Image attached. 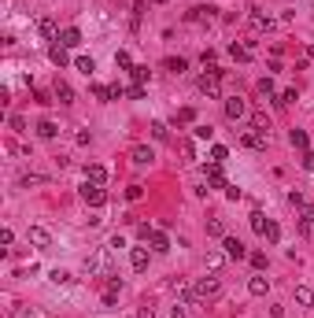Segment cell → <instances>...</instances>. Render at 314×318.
<instances>
[{
	"mask_svg": "<svg viewBox=\"0 0 314 318\" xmlns=\"http://www.w3.org/2000/svg\"><path fill=\"white\" fill-rule=\"evenodd\" d=\"M192 292H196V304H203V300H218L222 296V278H200L196 285H192Z\"/></svg>",
	"mask_w": 314,
	"mask_h": 318,
	"instance_id": "1",
	"label": "cell"
},
{
	"mask_svg": "<svg viewBox=\"0 0 314 318\" xmlns=\"http://www.w3.org/2000/svg\"><path fill=\"white\" fill-rule=\"evenodd\" d=\"M196 89L203 93V97H218V93H222V74H200V82H196Z\"/></svg>",
	"mask_w": 314,
	"mask_h": 318,
	"instance_id": "2",
	"label": "cell"
},
{
	"mask_svg": "<svg viewBox=\"0 0 314 318\" xmlns=\"http://www.w3.org/2000/svg\"><path fill=\"white\" fill-rule=\"evenodd\" d=\"M203 178H207V185H211V189H226V185H229V181H226L222 163H207V167H203Z\"/></svg>",
	"mask_w": 314,
	"mask_h": 318,
	"instance_id": "3",
	"label": "cell"
},
{
	"mask_svg": "<svg viewBox=\"0 0 314 318\" xmlns=\"http://www.w3.org/2000/svg\"><path fill=\"white\" fill-rule=\"evenodd\" d=\"M82 200L89 203V208H104V203H107V193H104L100 185H92V181H85V189H82Z\"/></svg>",
	"mask_w": 314,
	"mask_h": 318,
	"instance_id": "4",
	"label": "cell"
},
{
	"mask_svg": "<svg viewBox=\"0 0 314 318\" xmlns=\"http://www.w3.org/2000/svg\"><path fill=\"white\" fill-rule=\"evenodd\" d=\"M266 141H270V133H262V130H244V133H240V145H244V148H255V152L266 148Z\"/></svg>",
	"mask_w": 314,
	"mask_h": 318,
	"instance_id": "5",
	"label": "cell"
},
{
	"mask_svg": "<svg viewBox=\"0 0 314 318\" xmlns=\"http://www.w3.org/2000/svg\"><path fill=\"white\" fill-rule=\"evenodd\" d=\"M244 115H248V100H244V97H229V100H226V119H229V122H240Z\"/></svg>",
	"mask_w": 314,
	"mask_h": 318,
	"instance_id": "6",
	"label": "cell"
},
{
	"mask_svg": "<svg viewBox=\"0 0 314 318\" xmlns=\"http://www.w3.org/2000/svg\"><path fill=\"white\" fill-rule=\"evenodd\" d=\"M85 270H89V274H96V270H104V274L111 278V266H107V248H100L92 259H85Z\"/></svg>",
	"mask_w": 314,
	"mask_h": 318,
	"instance_id": "7",
	"label": "cell"
},
{
	"mask_svg": "<svg viewBox=\"0 0 314 318\" xmlns=\"http://www.w3.org/2000/svg\"><path fill=\"white\" fill-rule=\"evenodd\" d=\"M26 241L34 244V248H49V244H52V233H49V230H41V226H30Z\"/></svg>",
	"mask_w": 314,
	"mask_h": 318,
	"instance_id": "8",
	"label": "cell"
},
{
	"mask_svg": "<svg viewBox=\"0 0 314 318\" xmlns=\"http://www.w3.org/2000/svg\"><path fill=\"white\" fill-rule=\"evenodd\" d=\"M222 248H226V256H229L233 263H240V259L248 256V248H244V244L237 241V237H226V241H222Z\"/></svg>",
	"mask_w": 314,
	"mask_h": 318,
	"instance_id": "9",
	"label": "cell"
},
{
	"mask_svg": "<svg viewBox=\"0 0 314 318\" xmlns=\"http://www.w3.org/2000/svg\"><path fill=\"white\" fill-rule=\"evenodd\" d=\"M130 159H133L137 167H148L152 159H155V152H152L148 145H133V148H130Z\"/></svg>",
	"mask_w": 314,
	"mask_h": 318,
	"instance_id": "10",
	"label": "cell"
},
{
	"mask_svg": "<svg viewBox=\"0 0 314 318\" xmlns=\"http://www.w3.org/2000/svg\"><path fill=\"white\" fill-rule=\"evenodd\" d=\"M59 44H63V49H78V44H82V30H78V26H67V30L59 34Z\"/></svg>",
	"mask_w": 314,
	"mask_h": 318,
	"instance_id": "11",
	"label": "cell"
},
{
	"mask_svg": "<svg viewBox=\"0 0 314 318\" xmlns=\"http://www.w3.org/2000/svg\"><path fill=\"white\" fill-rule=\"evenodd\" d=\"M130 266L137 270V274H144L148 270V248H133L130 252Z\"/></svg>",
	"mask_w": 314,
	"mask_h": 318,
	"instance_id": "12",
	"label": "cell"
},
{
	"mask_svg": "<svg viewBox=\"0 0 314 318\" xmlns=\"http://www.w3.org/2000/svg\"><path fill=\"white\" fill-rule=\"evenodd\" d=\"M118 292H122V281H118V278L111 274V281H107V289H104V307H115Z\"/></svg>",
	"mask_w": 314,
	"mask_h": 318,
	"instance_id": "13",
	"label": "cell"
},
{
	"mask_svg": "<svg viewBox=\"0 0 314 318\" xmlns=\"http://www.w3.org/2000/svg\"><path fill=\"white\" fill-rule=\"evenodd\" d=\"M248 292H251V296H266V292H270V278L255 274V278L248 281Z\"/></svg>",
	"mask_w": 314,
	"mask_h": 318,
	"instance_id": "14",
	"label": "cell"
},
{
	"mask_svg": "<svg viewBox=\"0 0 314 318\" xmlns=\"http://www.w3.org/2000/svg\"><path fill=\"white\" fill-rule=\"evenodd\" d=\"M85 181H92V185H104V181H107V170H104L100 163H89V167H85Z\"/></svg>",
	"mask_w": 314,
	"mask_h": 318,
	"instance_id": "15",
	"label": "cell"
},
{
	"mask_svg": "<svg viewBox=\"0 0 314 318\" xmlns=\"http://www.w3.org/2000/svg\"><path fill=\"white\" fill-rule=\"evenodd\" d=\"M251 130L270 133V115H266V111H251Z\"/></svg>",
	"mask_w": 314,
	"mask_h": 318,
	"instance_id": "16",
	"label": "cell"
},
{
	"mask_svg": "<svg viewBox=\"0 0 314 318\" xmlns=\"http://www.w3.org/2000/svg\"><path fill=\"white\" fill-rule=\"evenodd\" d=\"M163 67H166L170 74H185V71H188V59H181V56H170V59H163Z\"/></svg>",
	"mask_w": 314,
	"mask_h": 318,
	"instance_id": "17",
	"label": "cell"
},
{
	"mask_svg": "<svg viewBox=\"0 0 314 318\" xmlns=\"http://www.w3.org/2000/svg\"><path fill=\"white\" fill-rule=\"evenodd\" d=\"M207 19H214V8H192V11H188V22H207Z\"/></svg>",
	"mask_w": 314,
	"mask_h": 318,
	"instance_id": "18",
	"label": "cell"
},
{
	"mask_svg": "<svg viewBox=\"0 0 314 318\" xmlns=\"http://www.w3.org/2000/svg\"><path fill=\"white\" fill-rule=\"evenodd\" d=\"M300 226H303V233H314V203H307L300 211Z\"/></svg>",
	"mask_w": 314,
	"mask_h": 318,
	"instance_id": "19",
	"label": "cell"
},
{
	"mask_svg": "<svg viewBox=\"0 0 314 318\" xmlns=\"http://www.w3.org/2000/svg\"><path fill=\"white\" fill-rule=\"evenodd\" d=\"M37 30H41V37H44V41H56V37H59V30H56V22H52V19H41V22H37Z\"/></svg>",
	"mask_w": 314,
	"mask_h": 318,
	"instance_id": "20",
	"label": "cell"
},
{
	"mask_svg": "<svg viewBox=\"0 0 314 318\" xmlns=\"http://www.w3.org/2000/svg\"><path fill=\"white\" fill-rule=\"evenodd\" d=\"M56 100L59 104H74V89L67 82H56Z\"/></svg>",
	"mask_w": 314,
	"mask_h": 318,
	"instance_id": "21",
	"label": "cell"
},
{
	"mask_svg": "<svg viewBox=\"0 0 314 318\" xmlns=\"http://www.w3.org/2000/svg\"><path fill=\"white\" fill-rule=\"evenodd\" d=\"M207 233L218 237V241H226V222L222 218H207Z\"/></svg>",
	"mask_w": 314,
	"mask_h": 318,
	"instance_id": "22",
	"label": "cell"
},
{
	"mask_svg": "<svg viewBox=\"0 0 314 318\" xmlns=\"http://www.w3.org/2000/svg\"><path fill=\"white\" fill-rule=\"evenodd\" d=\"M59 133V126L56 122H49V119H44V122H37V137H44V141H52Z\"/></svg>",
	"mask_w": 314,
	"mask_h": 318,
	"instance_id": "23",
	"label": "cell"
},
{
	"mask_svg": "<svg viewBox=\"0 0 314 318\" xmlns=\"http://www.w3.org/2000/svg\"><path fill=\"white\" fill-rule=\"evenodd\" d=\"M49 59L56 63V67H67V49H63V44H52V49H49Z\"/></svg>",
	"mask_w": 314,
	"mask_h": 318,
	"instance_id": "24",
	"label": "cell"
},
{
	"mask_svg": "<svg viewBox=\"0 0 314 318\" xmlns=\"http://www.w3.org/2000/svg\"><path fill=\"white\" fill-rule=\"evenodd\" d=\"M296 304H300V307H314V292L307 289V285H300V289H296Z\"/></svg>",
	"mask_w": 314,
	"mask_h": 318,
	"instance_id": "25",
	"label": "cell"
},
{
	"mask_svg": "<svg viewBox=\"0 0 314 318\" xmlns=\"http://www.w3.org/2000/svg\"><path fill=\"white\" fill-rule=\"evenodd\" d=\"M251 26H255V30H270V15H262L259 8H251Z\"/></svg>",
	"mask_w": 314,
	"mask_h": 318,
	"instance_id": "26",
	"label": "cell"
},
{
	"mask_svg": "<svg viewBox=\"0 0 314 318\" xmlns=\"http://www.w3.org/2000/svg\"><path fill=\"white\" fill-rule=\"evenodd\" d=\"M262 241H270V244H277V241H281V226H277L274 218L266 222V233H262Z\"/></svg>",
	"mask_w": 314,
	"mask_h": 318,
	"instance_id": "27",
	"label": "cell"
},
{
	"mask_svg": "<svg viewBox=\"0 0 314 318\" xmlns=\"http://www.w3.org/2000/svg\"><path fill=\"white\" fill-rule=\"evenodd\" d=\"M74 67H78V71H82V74L89 78L92 71H96V63H92V56H78V59H74Z\"/></svg>",
	"mask_w": 314,
	"mask_h": 318,
	"instance_id": "28",
	"label": "cell"
},
{
	"mask_svg": "<svg viewBox=\"0 0 314 318\" xmlns=\"http://www.w3.org/2000/svg\"><path fill=\"white\" fill-rule=\"evenodd\" d=\"M266 222H270V218H266V215H262V211H251V230H255V233H259V237H262V233H266Z\"/></svg>",
	"mask_w": 314,
	"mask_h": 318,
	"instance_id": "29",
	"label": "cell"
},
{
	"mask_svg": "<svg viewBox=\"0 0 314 318\" xmlns=\"http://www.w3.org/2000/svg\"><path fill=\"white\" fill-rule=\"evenodd\" d=\"M229 56H233V59H237V63H248V59H251V52L244 49V44H237V41H233V44H229Z\"/></svg>",
	"mask_w": 314,
	"mask_h": 318,
	"instance_id": "30",
	"label": "cell"
},
{
	"mask_svg": "<svg viewBox=\"0 0 314 318\" xmlns=\"http://www.w3.org/2000/svg\"><path fill=\"white\" fill-rule=\"evenodd\" d=\"M49 281H52V285H70L74 278H70V270H59V266H56L52 274H49Z\"/></svg>",
	"mask_w": 314,
	"mask_h": 318,
	"instance_id": "31",
	"label": "cell"
},
{
	"mask_svg": "<svg viewBox=\"0 0 314 318\" xmlns=\"http://www.w3.org/2000/svg\"><path fill=\"white\" fill-rule=\"evenodd\" d=\"M148 244H152V252H159V256H163V252H170V241H166L163 233H155V237H152Z\"/></svg>",
	"mask_w": 314,
	"mask_h": 318,
	"instance_id": "32",
	"label": "cell"
},
{
	"mask_svg": "<svg viewBox=\"0 0 314 318\" xmlns=\"http://www.w3.org/2000/svg\"><path fill=\"white\" fill-rule=\"evenodd\" d=\"M92 97H96V100H115V93H111V85H92Z\"/></svg>",
	"mask_w": 314,
	"mask_h": 318,
	"instance_id": "33",
	"label": "cell"
},
{
	"mask_svg": "<svg viewBox=\"0 0 314 318\" xmlns=\"http://www.w3.org/2000/svg\"><path fill=\"white\" fill-rule=\"evenodd\" d=\"M115 67H122V71H133L137 63L130 59V52H115Z\"/></svg>",
	"mask_w": 314,
	"mask_h": 318,
	"instance_id": "34",
	"label": "cell"
},
{
	"mask_svg": "<svg viewBox=\"0 0 314 318\" xmlns=\"http://www.w3.org/2000/svg\"><path fill=\"white\" fill-rule=\"evenodd\" d=\"M192 133H196V141H211V137H214V126H207V122H200V126H196Z\"/></svg>",
	"mask_w": 314,
	"mask_h": 318,
	"instance_id": "35",
	"label": "cell"
},
{
	"mask_svg": "<svg viewBox=\"0 0 314 318\" xmlns=\"http://www.w3.org/2000/svg\"><path fill=\"white\" fill-rule=\"evenodd\" d=\"M288 141H292V148H303V152H307V133H303V130H292Z\"/></svg>",
	"mask_w": 314,
	"mask_h": 318,
	"instance_id": "36",
	"label": "cell"
},
{
	"mask_svg": "<svg viewBox=\"0 0 314 318\" xmlns=\"http://www.w3.org/2000/svg\"><path fill=\"white\" fill-rule=\"evenodd\" d=\"M226 159H229V148L226 145H214L211 148V163H226Z\"/></svg>",
	"mask_w": 314,
	"mask_h": 318,
	"instance_id": "37",
	"label": "cell"
},
{
	"mask_svg": "<svg viewBox=\"0 0 314 318\" xmlns=\"http://www.w3.org/2000/svg\"><path fill=\"white\" fill-rule=\"evenodd\" d=\"M144 93H148L144 85H137V82H133L130 89H126V97H130V100H144Z\"/></svg>",
	"mask_w": 314,
	"mask_h": 318,
	"instance_id": "38",
	"label": "cell"
},
{
	"mask_svg": "<svg viewBox=\"0 0 314 318\" xmlns=\"http://www.w3.org/2000/svg\"><path fill=\"white\" fill-rule=\"evenodd\" d=\"M137 237H140V241H144V244H148V241H152V237H155V230L148 226V222H140V226H137Z\"/></svg>",
	"mask_w": 314,
	"mask_h": 318,
	"instance_id": "39",
	"label": "cell"
},
{
	"mask_svg": "<svg viewBox=\"0 0 314 318\" xmlns=\"http://www.w3.org/2000/svg\"><path fill=\"white\" fill-rule=\"evenodd\" d=\"M130 78H133L137 85H144V82H148V67H133V71H130Z\"/></svg>",
	"mask_w": 314,
	"mask_h": 318,
	"instance_id": "40",
	"label": "cell"
},
{
	"mask_svg": "<svg viewBox=\"0 0 314 318\" xmlns=\"http://www.w3.org/2000/svg\"><path fill=\"white\" fill-rule=\"evenodd\" d=\"M288 203H292L296 211H303V208H307V196H303V193H288Z\"/></svg>",
	"mask_w": 314,
	"mask_h": 318,
	"instance_id": "41",
	"label": "cell"
},
{
	"mask_svg": "<svg viewBox=\"0 0 314 318\" xmlns=\"http://www.w3.org/2000/svg\"><path fill=\"white\" fill-rule=\"evenodd\" d=\"M259 93L262 97H274V78H259Z\"/></svg>",
	"mask_w": 314,
	"mask_h": 318,
	"instance_id": "42",
	"label": "cell"
},
{
	"mask_svg": "<svg viewBox=\"0 0 314 318\" xmlns=\"http://www.w3.org/2000/svg\"><path fill=\"white\" fill-rule=\"evenodd\" d=\"M277 104H281V107H288V104H296V89H285V93H281V97H277Z\"/></svg>",
	"mask_w": 314,
	"mask_h": 318,
	"instance_id": "43",
	"label": "cell"
},
{
	"mask_svg": "<svg viewBox=\"0 0 314 318\" xmlns=\"http://www.w3.org/2000/svg\"><path fill=\"white\" fill-rule=\"evenodd\" d=\"M152 137L155 141H166V126L163 122H152Z\"/></svg>",
	"mask_w": 314,
	"mask_h": 318,
	"instance_id": "44",
	"label": "cell"
},
{
	"mask_svg": "<svg viewBox=\"0 0 314 318\" xmlns=\"http://www.w3.org/2000/svg\"><path fill=\"white\" fill-rule=\"evenodd\" d=\"M248 259H251V266H255V270H262V266H266V256H262V252H251Z\"/></svg>",
	"mask_w": 314,
	"mask_h": 318,
	"instance_id": "45",
	"label": "cell"
},
{
	"mask_svg": "<svg viewBox=\"0 0 314 318\" xmlns=\"http://www.w3.org/2000/svg\"><path fill=\"white\" fill-rule=\"evenodd\" d=\"M140 196H144V189H140V185H130V189H126V200H140Z\"/></svg>",
	"mask_w": 314,
	"mask_h": 318,
	"instance_id": "46",
	"label": "cell"
},
{
	"mask_svg": "<svg viewBox=\"0 0 314 318\" xmlns=\"http://www.w3.org/2000/svg\"><path fill=\"white\" fill-rule=\"evenodd\" d=\"M192 119H196L192 107H181V111H178V122H192Z\"/></svg>",
	"mask_w": 314,
	"mask_h": 318,
	"instance_id": "47",
	"label": "cell"
},
{
	"mask_svg": "<svg viewBox=\"0 0 314 318\" xmlns=\"http://www.w3.org/2000/svg\"><path fill=\"white\" fill-rule=\"evenodd\" d=\"M303 170H310V174H314V152H310V148L303 152Z\"/></svg>",
	"mask_w": 314,
	"mask_h": 318,
	"instance_id": "48",
	"label": "cell"
},
{
	"mask_svg": "<svg viewBox=\"0 0 314 318\" xmlns=\"http://www.w3.org/2000/svg\"><path fill=\"white\" fill-rule=\"evenodd\" d=\"M11 130H26V119L22 115H11Z\"/></svg>",
	"mask_w": 314,
	"mask_h": 318,
	"instance_id": "49",
	"label": "cell"
},
{
	"mask_svg": "<svg viewBox=\"0 0 314 318\" xmlns=\"http://www.w3.org/2000/svg\"><path fill=\"white\" fill-rule=\"evenodd\" d=\"M44 178H41V174H26V178H22V185H41Z\"/></svg>",
	"mask_w": 314,
	"mask_h": 318,
	"instance_id": "50",
	"label": "cell"
},
{
	"mask_svg": "<svg viewBox=\"0 0 314 318\" xmlns=\"http://www.w3.org/2000/svg\"><path fill=\"white\" fill-rule=\"evenodd\" d=\"M185 311H188L185 304H174V311H170V318H185Z\"/></svg>",
	"mask_w": 314,
	"mask_h": 318,
	"instance_id": "51",
	"label": "cell"
},
{
	"mask_svg": "<svg viewBox=\"0 0 314 318\" xmlns=\"http://www.w3.org/2000/svg\"><path fill=\"white\" fill-rule=\"evenodd\" d=\"M152 314H155L152 307H140V311H137V318H152Z\"/></svg>",
	"mask_w": 314,
	"mask_h": 318,
	"instance_id": "52",
	"label": "cell"
},
{
	"mask_svg": "<svg viewBox=\"0 0 314 318\" xmlns=\"http://www.w3.org/2000/svg\"><path fill=\"white\" fill-rule=\"evenodd\" d=\"M307 56H310V59H314V44H307Z\"/></svg>",
	"mask_w": 314,
	"mask_h": 318,
	"instance_id": "53",
	"label": "cell"
},
{
	"mask_svg": "<svg viewBox=\"0 0 314 318\" xmlns=\"http://www.w3.org/2000/svg\"><path fill=\"white\" fill-rule=\"evenodd\" d=\"M155 4H166V0H155Z\"/></svg>",
	"mask_w": 314,
	"mask_h": 318,
	"instance_id": "54",
	"label": "cell"
},
{
	"mask_svg": "<svg viewBox=\"0 0 314 318\" xmlns=\"http://www.w3.org/2000/svg\"><path fill=\"white\" fill-rule=\"evenodd\" d=\"M310 237H314V233H310Z\"/></svg>",
	"mask_w": 314,
	"mask_h": 318,
	"instance_id": "55",
	"label": "cell"
}]
</instances>
